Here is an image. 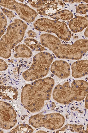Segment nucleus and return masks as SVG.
Instances as JSON below:
<instances>
[{"label": "nucleus", "mask_w": 88, "mask_h": 133, "mask_svg": "<svg viewBox=\"0 0 88 133\" xmlns=\"http://www.w3.org/2000/svg\"><path fill=\"white\" fill-rule=\"evenodd\" d=\"M69 26L73 33L82 31L88 26V15L84 16H77L71 20Z\"/></svg>", "instance_id": "f8f14e48"}, {"label": "nucleus", "mask_w": 88, "mask_h": 133, "mask_svg": "<svg viewBox=\"0 0 88 133\" xmlns=\"http://www.w3.org/2000/svg\"><path fill=\"white\" fill-rule=\"evenodd\" d=\"M55 84L49 77L35 80L25 85L21 92V101L23 107L32 113L37 112L43 108L46 101L50 99Z\"/></svg>", "instance_id": "f257e3e1"}, {"label": "nucleus", "mask_w": 88, "mask_h": 133, "mask_svg": "<svg viewBox=\"0 0 88 133\" xmlns=\"http://www.w3.org/2000/svg\"><path fill=\"white\" fill-rule=\"evenodd\" d=\"M36 133H47L46 131L43 130L38 131L36 132Z\"/></svg>", "instance_id": "a878e982"}, {"label": "nucleus", "mask_w": 88, "mask_h": 133, "mask_svg": "<svg viewBox=\"0 0 88 133\" xmlns=\"http://www.w3.org/2000/svg\"><path fill=\"white\" fill-rule=\"evenodd\" d=\"M33 7L36 9L38 14L42 16H48L54 14L62 9L64 4L60 1H28Z\"/></svg>", "instance_id": "1a4fd4ad"}, {"label": "nucleus", "mask_w": 88, "mask_h": 133, "mask_svg": "<svg viewBox=\"0 0 88 133\" xmlns=\"http://www.w3.org/2000/svg\"><path fill=\"white\" fill-rule=\"evenodd\" d=\"M14 51L15 53L14 57L16 58H29L32 55V52L28 47L24 44H20L15 48Z\"/></svg>", "instance_id": "4468645a"}, {"label": "nucleus", "mask_w": 88, "mask_h": 133, "mask_svg": "<svg viewBox=\"0 0 88 133\" xmlns=\"http://www.w3.org/2000/svg\"><path fill=\"white\" fill-rule=\"evenodd\" d=\"M2 10L3 13L6 15L8 18L10 20L14 18V17H16L14 13L11 11L8 10L5 8L2 9Z\"/></svg>", "instance_id": "aec40b11"}, {"label": "nucleus", "mask_w": 88, "mask_h": 133, "mask_svg": "<svg viewBox=\"0 0 88 133\" xmlns=\"http://www.w3.org/2000/svg\"><path fill=\"white\" fill-rule=\"evenodd\" d=\"M1 68H0V70L1 71H4L7 69L8 68V65L7 63L3 59H1Z\"/></svg>", "instance_id": "412c9836"}, {"label": "nucleus", "mask_w": 88, "mask_h": 133, "mask_svg": "<svg viewBox=\"0 0 88 133\" xmlns=\"http://www.w3.org/2000/svg\"><path fill=\"white\" fill-rule=\"evenodd\" d=\"M88 93V83L83 80L66 82L60 85L58 94L63 105L73 101L80 102L84 99Z\"/></svg>", "instance_id": "7ed1b4c3"}, {"label": "nucleus", "mask_w": 88, "mask_h": 133, "mask_svg": "<svg viewBox=\"0 0 88 133\" xmlns=\"http://www.w3.org/2000/svg\"><path fill=\"white\" fill-rule=\"evenodd\" d=\"M72 76L75 78L84 77L88 75V60L75 62L71 65Z\"/></svg>", "instance_id": "9b49d317"}, {"label": "nucleus", "mask_w": 88, "mask_h": 133, "mask_svg": "<svg viewBox=\"0 0 88 133\" xmlns=\"http://www.w3.org/2000/svg\"><path fill=\"white\" fill-rule=\"evenodd\" d=\"M53 59L52 55L48 52L42 51L37 54L34 57L30 67L23 72V78L27 81H32L46 76Z\"/></svg>", "instance_id": "20e7f679"}, {"label": "nucleus", "mask_w": 88, "mask_h": 133, "mask_svg": "<svg viewBox=\"0 0 88 133\" xmlns=\"http://www.w3.org/2000/svg\"><path fill=\"white\" fill-rule=\"evenodd\" d=\"M65 122V118L58 113L36 115L31 117L29 120V123L34 128L44 127L52 130L61 128Z\"/></svg>", "instance_id": "423d86ee"}, {"label": "nucleus", "mask_w": 88, "mask_h": 133, "mask_svg": "<svg viewBox=\"0 0 88 133\" xmlns=\"http://www.w3.org/2000/svg\"><path fill=\"white\" fill-rule=\"evenodd\" d=\"M28 26L22 20L15 19L7 28L0 42V56L7 59L11 56V49L15 48L24 37Z\"/></svg>", "instance_id": "f03ea898"}, {"label": "nucleus", "mask_w": 88, "mask_h": 133, "mask_svg": "<svg viewBox=\"0 0 88 133\" xmlns=\"http://www.w3.org/2000/svg\"><path fill=\"white\" fill-rule=\"evenodd\" d=\"M85 132L86 133L88 132V123L87 125V129L85 131Z\"/></svg>", "instance_id": "bb28decb"}, {"label": "nucleus", "mask_w": 88, "mask_h": 133, "mask_svg": "<svg viewBox=\"0 0 88 133\" xmlns=\"http://www.w3.org/2000/svg\"><path fill=\"white\" fill-rule=\"evenodd\" d=\"M20 1L21 2H23V1Z\"/></svg>", "instance_id": "c85d7f7f"}, {"label": "nucleus", "mask_w": 88, "mask_h": 133, "mask_svg": "<svg viewBox=\"0 0 88 133\" xmlns=\"http://www.w3.org/2000/svg\"><path fill=\"white\" fill-rule=\"evenodd\" d=\"M7 24V18L3 12H1V38L3 36L5 33Z\"/></svg>", "instance_id": "a211bd4d"}, {"label": "nucleus", "mask_w": 88, "mask_h": 133, "mask_svg": "<svg viewBox=\"0 0 88 133\" xmlns=\"http://www.w3.org/2000/svg\"><path fill=\"white\" fill-rule=\"evenodd\" d=\"M9 62H10V63H11H11H13V60H10V61H9Z\"/></svg>", "instance_id": "cd10ccee"}, {"label": "nucleus", "mask_w": 88, "mask_h": 133, "mask_svg": "<svg viewBox=\"0 0 88 133\" xmlns=\"http://www.w3.org/2000/svg\"><path fill=\"white\" fill-rule=\"evenodd\" d=\"M0 89L1 97L3 99L13 100L15 99L18 96V91L14 87L1 85Z\"/></svg>", "instance_id": "ddd939ff"}, {"label": "nucleus", "mask_w": 88, "mask_h": 133, "mask_svg": "<svg viewBox=\"0 0 88 133\" xmlns=\"http://www.w3.org/2000/svg\"><path fill=\"white\" fill-rule=\"evenodd\" d=\"M73 15L70 11L65 10L58 11L55 13L51 15V18L55 20H62L68 21L73 18Z\"/></svg>", "instance_id": "2eb2a0df"}, {"label": "nucleus", "mask_w": 88, "mask_h": 133, "mask_svg": "<svg viewBox=\"0 0 88 133\" xmlns=\"http://www.w3.org/2000/svg\"><path fill=\"white\" fill-rule=\"evenodd\" d=\"M85 102V108L86 109H88V93L87 94L86 96Z\"/></svg>", "instance_id": "b1692460"}, {"label": "nucleus", "mask_w": 88, "mask_h": 133, "mask_svg": "<svg viewBox=\"0 0 88 133\" xmlns=\"http://www.w3.org/2000/svg\"><path fill=\"white\" fill-rule=\"evenodd\" d=\"M24 42L27 46L34 51L42 52L46 50V49L38 43L37 41L33 38H26L24 41Z\"/></svg>", "instance_id": "dca6fc26"}, {"label": "nucleus", "mask_w": 88, "mask_h": 133, "mask_svg": "<svg viewBox=\"0 0 88 133\" xmlns=\"http://www.w3.org/2000/svg\"><path fill=\"white\" fill-rule=\"evenodd\" d=\"M17 115L13 107L8 103L0 102V127L9 130L13 128L17 123Z\"/></svg>", "instance_id": "6e6552de"}, {"label": "nucleus", "mask_w": 88, "mask_h": 133, "mask_svg": "<svg viewBox=\"0 0 88 133\" xmlns=\"http://www.w3.org/2000/svg\"><path fill=\"white\" fill-rule=\"evenodd\" d=\"M63 1L66 3H80L81 2H84L86 3H88V1Z\"/></svg>", "instance_id": "4be33fe9"}, {"label": "nucleus", "mask_w": 88, "mask_h": 133, "mask_svg": "<svg viewBox=\"0 0 88 133\" xmlns=\"http://www.w3.org/2000/svg\"><path fill=\"white\" fill-rule=\"evenodd\" d=\"M76 12L77 13L83 14H86L88 12V4H79L76 7Z\"/></svg>", "instance_id": "6ab92c4d"}, {"label": "nucleus", "mask_w": 88, "mask_h": 133, "mask_svg": "<svg viewBox=\"0 0 88 133\" xmlns=\"http://www.w3.org/2000/svg\"><path fill=\"white\" fill-rule=\"evenodd\" d=\"M0 5L4 8L15 11L21 19L27 23L33 22L37 16L35 10L15 1H0Z\"/></svg>", "instance_id": "0eeeda50"}, {"label": "nucleus", "mask_w": 88, "mask_h": 133, "mask_svg": "<svg viewBox=\"0 0 88 133\" xmlns=\"http://www.w3.org/2000/svg\"><path fill=\"white\" fill-rule=\"evenodd\" d=\"M27 34L29 37L31 38L35 37L36 35V33L32 30H29L28 31Z\"/></svg>", "instance_id": "5701e85b"}, {"label": "nucleus", "mask_w": 88, "mask_h": 133, "mask_svg": "<svg viewBox=\"0 0 88 133\" xmlns=\"http://www.w3.org/2000/svg\"><path fill=\"white\" fill-rule=\"evenodd\" d=\"M34 130L31 126L26 124H21L12 130L10 133H33Z\"/></svg>", "instance_id": "f3484780"}, {"label": "nucleus", "mask_w": 88, "mask_h": 133, "mask_svg": "<svg viewBox=\"0 0 88 133\" xmlns=\"http://www.w3.org/2000/svg\"><path fill=\"white\" fill-rule=\"evenodd\" d=\"M87 81H88V78H87Z\"/></svg>", "instance_id": "c756f323"}, {"label": "nucleus", "mask_w": 88, "mask_h": 133, "mask_svg": "<svg viewBox=\"0 0 88 133\" xmlns=\"http://www.w3.org/2000/svg\"><path fill=\"white\" fill-rule=\"evenodd\" d=\"M84 34L86 37L88 38V27L85 29Z\"/></svg>", "instance_id": "393cba45"}, {"label": "nucleus", "mask_w": 88, "mask_h": 133, "mask_svg": "<svg viewBox=\"0 0 88 133\" xmlns=\"http://www.w3.org/2000/svg\"><path fill=\"white\" fill-rule=\"evenodd\" d=\"M70 69L69 64L66 61L61 60L54 61L51 65V72L61 79H65L70 76Z\"/></svg>", "instance_id": "9d476101"}, {"label": "nucleus", "mask_w": 88, "mask_h": 133, "mask_svg": "<svg viewBox=\"0 0 88 133\" xmlns=\"http://www.w3.org/2000/svg\"><path fill=\"white\" fill-rule=\"evenodd\" d=\"M34 26L38 31L55 34L59 39L64 41H69L71 38V32L66 23L57 20L41 18L36 21Z\"/></svg>", "instance_id": "39448f33"}]
</instances>
